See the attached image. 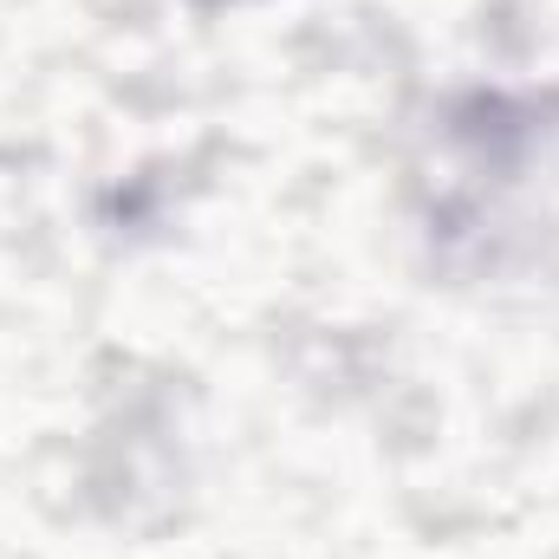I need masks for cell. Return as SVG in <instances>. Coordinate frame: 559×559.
<instances>
[{
	"instance_id": "obj_1",
	"label": "cell",
	"mask_w": 559,
	"mask_h": 559,
	"mask_svg": "<svg viewBox=\"0 0 559 559\" xmlns=\"http://www.w3.org/2000/svg\"><path fill=\"white\" fill-rule=\"evenodd\" d=\"M215 7H228V0H215Z\"/></svg>"
}]
</instances>
